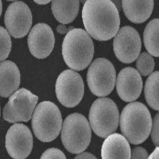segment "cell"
<instances>
[{
    "label": "cell",
    "instance_id": "6da1fadb",
    "mask_svg": "<svg viewBox=\"0 0 159 159\" xmlns=\"http://www.w3.org/2000/svg\"><path fill=\"white\" fill-rule=\"evenodd\" d=\"M82 16L87 33L96 40L108 41L119 29V10L111 0H87Z\"/></svg>",
    "mask_w": 159,
    "mask_h": 159
},
{
    "label": "cell",
    "instance_id": "7a4b0ae2",
    "mask_svg": "<svg viewBox=\"0 0 159 159\" xmlns=\"http://www.w3.org/2000/svg\"><path fill=\"white\" fill-rule=\"evenodd\" d=\"M94 52L93 39L85 30L73 28L67 32L62 44V54L70 69L77 71L86 69L93 60Z\"/></svg>",
    "mask_w": 159,
    "mask_h": 159
},
{
    "label": "cell",
    "instance_id": "3957f363",
    "mask_svg": "<svg viewBox=\"0 0 159 159\" xmlns=\"http://www.w3.org/2000/svg\"><path fill=\"white\" fill-rule=\"evenodd\" d=\"M151 114L144 104L130 102L123 109L120 118V127L124 137L132 144H140L151 132Z\"/></svg>",
    "mask_w": 159,
    "mask_h": 159
},
{
    "label": "cell",
    "instance_id": "277c9868",
    "mask_svg": "<svg viewBox=\"0 0 159 159\" xmlns=\"http://www.w3.org/2000/svg\"><path fill=\"white\" fill-rule=\"evenodd\" d=\"M32 126L36 137L49 143L58 137L62 126V117L58 107L51 101L39 103L35 110Z\"/></svg>",
    "mask_w": 159,
    "mask_h": 159
},
{
    "label": "cell",
    "instance_id": "5b68a950",
    "mask_svg": "<svg viewBox=\"0 0 159 159\" xmlns=\"http://www.w3.org/2000/svg\"><path fill=\"white\" fill-rule=\"evenodd\" d=\"M61 137L68 152L72 154L84 152L91 139V129L87 118L77 113L67 116L63 125Z\"/></svg>",
    "mask_w": 159,
    "mask_h": 159
},
{
    "label": "cell",
    "instance_id": "8992f818",
    "mask_svg": "<svg viewBox=\"0 0 159 159\" xmlns=\"http://www.w3.org/2000/svg\"><path fill=\"white\" fill-rule=\"evenodd\" d=\"M90 126L98 137L106 138L115 132L119 122V112L116 103L109 98L94 101L89 114Z\"/></svg>",
    "mask_w": 159,
    "mask_h": 159
},
{
    "label": "cell",
    "instance_id": "52a82bcc",
    "mask_svg": "<svg viewBox=\"0 0 159 159\" xmlns=\"http://www.w3.org/2000/svg\"><path fill=\"white\" fill-rule=\"evenodd\" d=\"M116 74L113 64L104 58L95 60L87 73L88 85L91 91L98 97H106L113 90Z\"/></svg>",
    "mask_w": 159,
    "mask_h": 159
},
{
    "label": "cell",
    "instance_id": "ba28073f",
    "mask_svg": "<svg viewBox=\"0 0 159 159\" xmlns=\"http://www.w3.org/2000/svg\"><path fill=\"white\" fill-rule=\"evenodd\" d=\"M38 100V96L25 88L17 90L11 95L4 108L3 118L10 123L29 121Z\"/></svg>",
    "mask_w": 159,
    "mask_h": 159
},
{
    "label": "cell",
    "instance_id": "9c48e42d",
    "mask_svg": "<svg viewBox=\"0 0 159 159\" xmlns=\"http://www.w3.org/2000/svg\"><path fill=\"white\" fill-rule=\"evenodd\" d=\"M56 93L59 102L66 107H76L84 94V81L74 70H66L58 76L56 83Z\"/></svg>",
    "mask_w": 159,
    "mask_h": 159
},
{
    "label": "cell",
    "instance_id": "30bf717a",
    "mask_svg": "<svg viewBox=\"0 0 159 159\" xmlns=\"http://www.w3.org/2000/svg\"><path fill=\"white\" fill-rule=\"evenodd\" d=\"M114 37L113 50L116 57L124 63L134 62L141 49V38L137 30L129 26H123Z\"/></svg>",
    "mask_w": 159,
    "mask_h": 159
},
{
    "label": "cell",
    "instance_id": "8fae6325",
    "mask_svg": "<svg viewBox=\"0 0 159 159\" xmlns=\"http://www.w3.org/2000/svg\"><path fill=\"white\" fill-rule=\"evenodd\" d=\"M4 22L8 33L21 38L29 32L32 24V15L29 7L22 1H16L8 7Z\"/></svg>",
    "mask_w": 159,
    "mask_h": 159
},
{
    "label": "cell",
    "instance_id": "7c38bea8",
    "mask_svg": "<svg viewBox=\"0 0 159 159\" xmlns=\"http://www.w3.org/2000/svg\"><path fill=\"white\" fill-rule=\"evenodd\" d=\"M6 148L13 159L28 157L33 148V137L29 128L22 123L11 126L6 136Z\"/></svg>",
    "mask_w": 159,
    "mask_h": 159
},
{
    "label": "cell",
    "instance_id": "4fadbf2b",
    "mask_svg": "<svg viewBox=\"0 0 159 159\" xmlns=\"http://www.w3.org/2000/svg\"><path fill=\"white\" fill-rule=\"evenodd\" d=\"M31 54L36 58L48 57L54 48L55 38L52 29L45 23H38L31 29L28 38Z\"/></svg>",
    "mask_w": 159,
    "mask_h": 159
},
{
    "label": "cell",
    "instance_id": "5bb4252c",
    "mask_svg": "<svg viewBox=\"0 0 159 159\" xmlns=\"http://www.w3.org/2000/svg\"><path fill=\"white\" fill-rule=\"evenodd\" d=\"M143 80L140 73L132 67L122 69L116 80V89L120 98L126 102L135 101L140 96Z\"/></svg>",
    "mask_w": 159,
    "mask_h": 159
},
{
    "label": "cell",
    "instance_id": "9a60e30c",
    "mask_svg": "<svg viewBox=\"0 0 159 159\" xmlns=\"http://www.w3.org/2000/svg\"><path fill=\"white\" fill-rule=\"evenodd\" d=\"M130 147L127 139L115 133L108 135L101 148L102 159H130Z\"/></svg>",
    "mask_w": 159,
    "mask_h": 159
},
{
    "label": "cell",
    "instance_id": "2e32d148",
    "mask_svg": "<svg viewBox=\"0 0 159 159\" xmlns=\"http://www.w3.org/2000/svg\"><path fill=\"white\" fill-rule=\"evenodd\" d=\"M20 83L18 67L11 61L0 63V96L8 97L16 91Z\"/></svg>",
    "mask_w": 159,
    "mask_h": 159
},
{
    "label": "cell",
    "instance_id": "e0dca14e",
    "mask_svg": "<svg viewBox=\"0 0 159 159\" xmlns=\"http://www.w3.org/2000/svg\"><path fill=\"white\" fill-rule=\"evenodd\" d=\"M122 7L126 17L130 22L142 23L152 15L154 0H122Z\"/></svg>",
    "mask_w": 159,
    "mask_h": 159
},
{
    "label": "cell",
    "instance_id": "ac0fdd59",
    "mask_svg": "<svg viewBox=\"0 0 159 159\" xmlns=\"http://www.w3.org/2000/svg\"><path fill=\"white\" fill-rule=\"evenodd\" d=\"M52 12L58 22L66 25L72 22L80 10V0H52Z\"/></svg>",
    "mask_w": 159,
    "mask_h": 159
},
{
    "label": "cell",
    "instance_id": "d6986e66",
    "mask_svg": "<svg viewBox=\"0 0 159 159\" xmlns=\"http://www.w3.org/2000/svg\"><path fill=\"white\" fill-rule=\"evenodd\" d=\"M159 23L158 19L149 22L144 32V43L148 53L154 57H159Z\"/></svg>",
    "mask_w": 159,
    "mask_h": 159
},
{
    "label": "cell",
    "instance_id": "ffe728a7",
    "mask_svg": "<svg viewBox=\"0 0 159 159\" xmlns=\"http://www.w3.org/2000/svg\"><path fill=\"white\" fill-rule=\"evenodd\" d=\"M145 100L148 104L155 110H159V72L151 73L145 82Z\"/></svg>",
    "mask_w": 159,
    "mask_h": 159
},
{
    "label": "cell",
    "instance_id": "44dd1931",
    "mask_svg": "<svg viewBox=\"0 0 159 159\" xmlns=\"http://www.w3.org/2000/svg\"><path fill=\"white\" fill-rule=\"evenodd\" d=\"M137 58L136 66L138 72L144 76L150 75L155 66V62L152 55L148 52H143Z\"/></svg>",
    "mask_w": 159,
    "mask_h": 159
},
{
    "label": "cell",
    "instance_id": "7402d4cb",
    "mask_svg": "<svg viewBox=\"0 0 159 159\" xmlns=\"http://www.w3.org/2000/svg\"><path fill=\"white\" fill-rule=\"evenodd\" d=\"M11 49V41L7 30L0 26V61L7 58Z\"/></svg>",
    "mask_w": 159,
    "mask_h": 159
},
{
    "label": "cell",
    "instance_id": "603a6c76",
    "mask_svg": "<svg viewBox=\"0 0 159 159\" xmlns=\"http://www.w3.org/2000/svg\"><path fill=\"white\" fill-rule=\"evenodd\" d=\"M41 159H66L65 154L57 148H52L47 150L41 157Z\"/></svg>",
    "mask_w": 159,
    "mask_h": 159
},
{
    "label": "cell",
    "instance_id": "cb8c5ba5",
    "mask_svg": "<svg viewBox=\"0 0 159 159\" xmlns=\"http://www.w3.org/2000/svg\"><path fill=\"white\" fill-rule=\"evenodd\" d=\"M152 139L154 145L157 147L159 146V113L154 117L153 121H152Z\"/></svg>",
    "mask_w": 159,
    "mask_h": 159
},
{
    "label": "cell",
    "instance_id": "d4e9b609",
    "mask_svg": "<svg viewBox=\"0 0 159 159\" xmlns=\"http://www.w3.org/2000/svg\"><path fill=\"white\" fill-rule=\"evenodd\" d=\"M148 157L147 150L141 147H137L130 151L131 159H148Z\"/></svg>",
    "mask_w": 159,
    "mask_h": 159
},
{
    "label": "cell",
    "instance_id": "484cf974",
    "mask_svg": "<svg viewBox=\"0 0 159 159\" xmlns=\"http://www.w3.org/2000/svg\"><path fill=\"white\" fill-rule=\"evenodd\" d=\"M75 159H96V157L91 153L85 152L76 156Z\"/></svg>",
    "mask_w": 159,
    "mask_h": 159
},
{
    "label": "cell",
    "instance_id": "4316f807",
    "mask_svg": "<svg viewBox=\"0 0 159 159\" xmlns=\"http://www.w3.org/2000/svg\"><path fill=\"white\" fill-rule=\"evenodd\" d=\"M57 31L60 34H67V32L69 31V29H67V28L66 27V26H65V25L61 23V25H59L57 26Z\"/></svg>",
    "mask_w": 159,
    "mask_h": 159
},
{
    "label": "cell",
    "instance_id": "83f0119b",
    "mask_svg": "<svg viewBox=\"0 0 159 159\" xmlns=\"http://www.w3.org/2000/svg\"><path fill=\"white\" fill-rule=\"evenodd\" d=\"M148 159H159V147H157L152 154L148 157Z\"/></svg>",
    "mask_w": 159,
    "mask_h": 159
},
{
    "label": "cell",
    "instance_id": "f1b7e54d",
    "mask_svg": "<svg viewBox=\"0 0 159 159\" xmlns=\"http://www.w3.org/2000/svg\"><path fill=\"white\" fill-rule=\"evenodd\" d=\"M34 2H35L36 4L39 5H45L48 3H49L52 0H34Z\"/></svg>",
    "mask_w": 159,
    "mask_h": 159
},
{
    "label": "cell",
    "instance_id": "f546056e",
    "mask_svg": "<svg viewBox=\"0 0 159 159\" xmlns=\"http://www.w3.org/2000/svg\"><path fill=\"white\" fill-rule=\"evenodd\" d=\"M113 4L116 6V7L118 8H120L122 6V1L121 0H111Z\"/></svg>",
    "mask_w": 159,
    "mask_h": 159
},
{
    "label": "cell",
    "instance_id": "4dcf8cb0",
    "mask_svg": "<svg viewBox=\"0 0 159 159\" xmlns=\"http://www.w3.org/2000/svg\"><path fill=\"white\" fill-rule=\"evenodd\" d=\"M2 1L0 0V16L2 13Z\"/></svg>",
    "mask_w": 159,
    "mask_h": 159
},
{
    "label": "cell",
    "instance_id": "1f68e13d",
    "mask_svg": "<svg viewBox=\"0 0 159 159\" xmlns=\"http://www.w3.org/2000/svg\"><path fill=\"white\" fill-rule=\"evenodd\" d=\"M86 1H87V0H80V2L81 3H82V4H84Z\"/></svg>",
    "mask_w": 159,
    "mask_h": 159
},
{
    "label": "cell",
    "instance_id": "d6a6232c",
    "mask_svg": "<svg viewBox=\"0 0 159 159\" xmlns=\"http://www.w3.org/2000/svg\"><path fill=\"white\" fill-rule=\"evenodd\" d=\"M7 1H15V0H7Z\"/></svg>",
    "mask_w": 159,
    "mask_h": 159
},
{
    "label": "cell",
    "instance_id": "836d02e7",
    "mask_svg": "<svg viewBox=\"0 0 159 159\" xmlns=\"http://www.w3.org/2000/svg\"><path fill=\"white\" fill-rule=\"evenodd\" d=\"M0 115H1V109H0Z\"/></svg>",
    "mask_w": 159,
    "mask_h": 159
}]
</instances>
